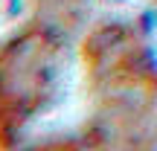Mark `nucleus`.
I'll use <instances>...</instances> for the list:
<instances>
[{
	"mask_svg": "<svg viewBox=\"0 0 157 151\" xmlns=\"http://www.w3.org/2000/svg\"><path fill=\"white\" fill-rule=\"evenodd\" d=\"M90 113L78 128L32 151H154L157 73L125 23H99L82 44Z\"/></svg>",
	"mask_w": 157,
	"mask_h": 151,
	"instance_id": "nucleus-1",
	"label": "nucleus"
},
{
	"mask_svg": "<svg viewBox=\"0 0 157 151\" xmlns=\"http://www.w3.org/2000/svg\"><path fill=\"white\" fill-rule=\"evenodd\" d=\"M70 52L56 23H26L0 41V151L58 105L67 90Z\"/></svg>",
	"mask_w": 157,
	"mask_h": 151,
	"instance_id": "nucleus-2",
	"label": "nucleus"
}]
</instances>
